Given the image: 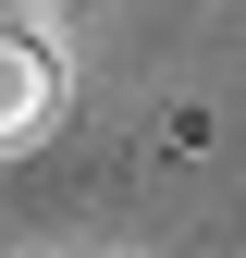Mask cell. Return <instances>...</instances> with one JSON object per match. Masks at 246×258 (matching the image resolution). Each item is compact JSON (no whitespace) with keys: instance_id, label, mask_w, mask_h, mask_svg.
<instances>
[{"instance_id":"1","label":"cell","mask_w":246,"mask_h":258,"mask_svg":"<svg viewBox=\"0 0 246 258\" xmlns=\"http://www.w3.org/2000/svg\"><path fill=\"white\" fill-rule=\"evenodd\" d=\"M49 111H61V49L13 13V0H0V148H13V136H37Z\"/></svg>"}]
</instances>
